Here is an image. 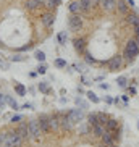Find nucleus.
Segmentation results:
<instances>
[{
  "instance_id": "obj_1",
  "label": "nucleus",
  "mask_w": 139,
  "mask_h": 147,
  "mask_svg": "<svg viewBox=\"0 0 139 147\" xmlns=\"http://www.w3.org/2000/svg\"><path fill=\"white\" fill-rule=\"evenodd\" d=\"M138 55H139L138 42H136V40H128V44L125 45V50H123V58H125L128 63H133Z\"/></svg>"
},
{
  "instance_id": "obj_2",
  "label": "nucleus",
  "mask_w": 139,
  "mask_h": 147,
  "mask_svg": "<svg viewBox=\"0 0 139 147\" xmlns=\"http://www.w3.org/2000/svg\"><path fill=\"white\" fill-rule=\"evenodd\" d=\"M28 128H29V134L32 139H40V134H42V129L39 126V120H31L28 123Z\"/></svg>"
},
{
  "instance_id": "obj_3",
  "label": "nucleus",
  "mask_w": 139,
  "mask_h": 147,
  "mask_svg": "<svg viewBox=\"0 0 139 147\" xmlns=\"http://www.w3.org/2000/svg\"><path fill=\"white\" fill-rule=\"evenodd\" d=\"M107 66H109V71H117L123 66V57H112L109 61H107Z\"/></svg>"
},
{
  "instance_id": "obj_4",
  "label": "nucleus",
  "mask_w": 139,
  "mask_h": 147,
  "mask_svg": "<svg viewBox=\"0 0 139 147\" xmlns=\"http://www.w3.org/2000/svg\"><path fill=\"white\" fill-rule=\"evenodd\" d=\"M7 139H8V142L13 147H20L23 142V138L18 134V131H10V133H7Z\"/></svg>"
},
{
  "instance_id": "obj_5",
  "label": "nucleus",
  "mask_w": 139,
  "mask_h": 147,
  "mask_svg": "<svg viewBox=\"0 0 139 147\" xmlns=\"http://www.w3.org/2000/svg\"><path fill=\"white\" fill-rule=\"evenodd\" d=\"M68 24H70V28H71L73 31H79L81 28H83V20H81L79 15L71 13V16H70V20H68Z\"/></svg>"
},
{
  "instance_id": "obj_6",
  "label": "nucleus",
  "mask_w": 139,
  "mask_h": 147,
  "mask_svg": "<svg viewBox=\"0 0 139 147\" xmlns=\"http://www.w3.org/2000/svg\"><path fill=\"white\" fill-rule=\"evenodd\" d=\"M66 117L73 121L74 125H76V123H79V121L83 120L84 113H83V110H79V108H73V110H70V112L66 113Z\"/></svg>"
},
{
  "instance_id": "obj_7",
  "label": "nucleus",
  "mask_w": 139,
  "mask_h": 147,
  "mask_svg": "<svg viewBox=\"0 0 139 147\" xmlns=\"http://www.w3.org/2000/svg\"><path fill=\"white\" fill-rule=\"evenodd\" d=\"M40 21L45 28H52L53 23H55V15L53 13H44L42 18H40Z\"/></svg>"
},
{
  "instance_id": "obj_8",
  "label": "nucleus",
  "mask_w": 139,
  "mask_h": 147,
  "mask_svg": "<svg viewBox=\"0 0 139 147\" xmlns=\"http://www.w3.org/2000/svg\"><path fill=\"white\" fill-rule=\"evenodd\" d=\"M70 11L73 15H81L83 13V5H81V2L79 0H74V2H71V3L68 5Z\"/></svg>"
},
{
  "instance_id": "obj_9",
  "label": "nucleus",
  "mask_w": 139,
  "mask_h": 147,
  "mask_svg": "<svg viewBox=\"0 0 139 147\" xmlns=\"http://www.w3.org/2000/svg\"><path fill=\"white\" fill-rule=\"evenodd\" d=\"M73 126H74V123L71 120H70L68 117H61L60 118V128L61 129H65V131H70V129H73Z\"/></svg>"
},
{
  "instance_id": "obj_10",
  "label": "nucleus",
  "mask_w": 139,
  "mask_h": 147,
  "mask_svg": "<svg viewBox=\"0 0 139 147\" xmlns=\"http://www.w3.org/2000/svg\"><path fill=\"white\" fill-rule=\"evenodd\" d=\"M100 5H102V8L105 11H113V10L117 8V2L115 0H100Z\"/></svg>"
},
{
  "instance_id": "obj_11",
  "label": "nucleus",
  "mask_w": 139,
  "mask_h": 147,
  "mask_svg": "<svg viewBox=\"0 0 139 147\" xmlns=\"http://www.w3.org/2000/svg\"><path fill=\"white\" fill-rule=\"evenodd\" d=\"M117 8H118V11H120L121 15H125V16L130 13V5H128L126 0H118L117 2Z\"/></svg>"
},
{
  "instance_id": "obj_12",
  "label": "nucleus",
  "mask_w": 139,
  "mask_h": 147,
  "mask_svg": "<svg viewBox=\"0 0 139 147\" xmlns=\"http://www.w3.org/2000/svg\"><path fill=\"white\" fill-rule=\"evenodd\" d=\"M49 118H50V117H45V115H40V118H39V126H40V129H42V133L50 131V123H49Z\"/></svg>"
},
{
  "instance_id": "obj_13",
  "label": "nucleus",
  "mask_w": 139,
  "mask_h": 147,
  "mask_svg": "<svg viewBox=\"0 0 139 147\" xmlns=\"http://www.w3.org/2000/svg\"><path fill=\"white\" fill-rule=\"evenodd\" d=\"M18 134L21 136L23 139H28V138H31V134H29V128H28V125L26 123H21V125L18 126Z\"/></svg>"
},
{
  "instance_id": "obj_14",
  "label": "nucleus",
  "mask_w": 139,
  "mask_h": 147,
  "mask_svg": "<svg viewBox=\"0 0 139 147\" xmlns=\"http://www.w3.org/2000/svg\"><path fill=\"white\" fill-rule=\"evenodd\" d=\"M126 21L130 23L133 28H138V26H139V15L131 13V11H130V13L126 15Z\"/></svg>"
},
{
  "instance_id": "obj_15",
  "label": "nucleus",
  "mask_w": 139,
  "mask_h": 147,
  "mask_svg": "<svg viewBox=\"0 0 139 147\" xmlns=\"http://www.w3.org/2000/svg\"><path fill=\"white\" fill-rule=\"evenodd\" d=\"M73 45L74 49H76V52L83 53L84 49H86V42H84V39H81V37H76V39L73 40Z\"/></svg>"
},
{
  "instance_id": "obj_16",
  "label": "nucleus",
  "mask_w": 139,
  "mask_h": 147,
  "mask_svg": "<svg viewBox=\"0 0 139 147\" xmlns=\"http://www.w3.org/2000/svg\"><path fill=\"white\" fill-rule=\"evenodd\" d=\"M81 2V5H83V13H89L92 10V7L96 5V2L94 0H79Z\"/></svg>"
},
{
  "instance_id": "obj_17",
  "label": "nucleus",
  "mask_w": 139,
  "mask_h": 147,
  "mask_svg": "<svg viewBox=\"0 0 139 147\" xmlns=\"http://www.w3.org/2000/svg\"><path fill=\"white\" fill-rule=\"evenodd\" d=\"M104 133H105V126L104 125H99V123H97V125L92 126V134H94V136L102 138V134H104Z\"/></svg>"
},
{
  "instance_id": "obj_18",
  "label": "nucleus",
  "mask_w": 139,
  "mask_h": 147,
  "mask_svg": "<svg viewBox=\"0 0 139 147\" xmlns=\"http://www.w3.org/2000/svg\"><path fill=\"white\" fill-rule=\"evenodd\" d=\"M102 142H104V146H105V147H110L113 142H115V141H113V138L110 136L109 131H105V133L102 134Z\"/></svg>"
},
{
  "instance_id": "obj_19",
  "label": "nucleus",
  "mask_w": 139,
  "mask_h": 147,
  "mask_svg": "<svg viewBox=\"0 0 139 147\" xmlns=\"http://www.w3.org/2000/svg\"><path fill=\"white\" fill-rule=\"evenodd\" d=\"M49 123H50V129H53V131H57L60 128V118L55 117V115L49 118Z\"/></svg>"
},
{
  "instance_id": "obj_20",
  "label": "nucleus",
  "mask_w": 139,
  "mask_h": 147,
  "mask_svg": "<svg viewBox=\"0 0 139 147\" xmlns=\"http://www.w3.org/2000/svg\"><path fill=\"white\" fill-rule=\"evenodd\" d=\"M42 5L40 0H26V8L28 10H37Z\"/></svg>"
},
{
  "instance_id": "obj_21",
  "label": "nucleus",
  "mask_w": 139,
  "mask_h": 147,
  "mask_svg": "<svg viewBox=\"0 0 139 147\" xmlns=\"http://www.w3.org/2000/svg\"><path fill=\"white\" fill-rule=\"evenodd\" d=\"M117 128H120L118 126V121L115 118H109L107 125H105V131H112V129H117Z\"/></svg>"
},
{
  "instance_id": "obj_22",
  "label": "nucleus",
  "mask_w": 139,
  "mask_h": 147,
  "mask_svg": "<svg viewBox=\"0 0 139 147\" xmlns=\"http://www.w3.org/2000/svg\"><path fill=\"white\" fill-rule=\"evenodd\" d=\"M109 115H107V113H102V112H100V113H97V123H99V125H107V121H109Z\"/></svg>"
},
{
  "instance_id": "obj_23",
  "label": "nucleus",
  "mask_w": 139,
  "mask_h": 147,
  "mask_svg": "<svg viewBox=\"0 0 139 147\" xmlns=\"http://www.w3.org/2000/svg\"><path fill=\"white\" fill-rule=\"evenodd\" d=\"M15 91H16L18 95H26V87L23 86V84H20V82L15 84Z\"/></svg>"
},
{
  "instance_id": "obj_24",
  "label": "nucleus",
  "mask_w": 139,
  "mask_h": 147,
  "mask_svg": "<svg viewBox=\"0 0 139 147\" xmlns=\"http://www.w3.org/2000/svg\"><path fill=\"white\" fill-rule=\"evenodd\" d=\"M87 123L91 126L97 125V113H89V115H87Z\"/></svg>"
},
{
  "instance_id": "obj_25",
  "label": "nucleus",
  "mask_w": 139,
  "mask_h": 147,
  "mask_svg": "<svg viewBox=\"0 0 139 147\" xmlns=\"http://www.w3.org/2000/svg\"><path fill=\"white\" fill-rule=\"evenodd\" d=\"M86 95H87V99L91 100L92 104H99V102H100V99H99V97H97V95L94 94V92H92V91H89V92H87Z\"/></svg>"
},
{
  "instance_id": "obj_26",
  "label": "nucleus",
  "mask_w": 139,
  "mask_h": 147,
  "mask_svg": "<svg viewBox=\"0 0 139 147\" xmlns=\"http://www.w3.org/2000/svg\"><path fill=\"white\" fill-rule=\"evenodd\" d=\"M110 133V136L113 138V141H120L121 139V134H120V128H117V129H112V131H109Z\"/></svg>"
},
{
  "instance_id": "obj_27",
  "label": "nucleus",
  "mask_w": 139,
  "mask_h": 147,
  "mask_svg": "<svg viewBox=\"0 0 139 147\" xmlns=\"http://www.w3.org/2000/svg\"><path fill=\"white\" fill-rule=\"evenodd\" d=\"M7 104H8L11 108H15V110H20V105L16 104V100H15V99H11L10 95H7Z\"/></svg>"
},
{
  "instance_id": "obj_28",
  "label": "nucleus",
  "mask_w": 139,
  "mask_h": 147,
  "mask_svg": "<svg viewBox=\"0 0 139 147\" xmlns=\"http://www.w3.org/2000/svg\"><path fill=\"white\" fill-rule=\"evenodd\" d=\"M117 84L120 87H126V86H128V79H126L125 76H118V78H117Z\"/></svg>"
},
{
  "instance_id": "obj_29",
  "label": "nucleus",
  "mask_w": 139,
  "mask_h": 147,
  "mask_svg": "<svg viewBox=\"0 0 139 147\" xmlns=\"http://www.w3.org/2000/svg\"><path fill=\"white\" fill-rule=\"evenodd\" d=\"M39 89H40V92H45V94H49L50 92V89H49V84L45 81H40L39 82Z\"/></svg>"
},
{
  "instance_id": "obj_30",
  "label": "nucleus",
  "mask_w": 139,
  "mask_h": 147,
  "mask_svg": "<svg viewBox=\"0 0 139 147\" xmlns=\"http://www.w3.org/2000/svg\"><path fill=\"white\" fill-rule=\"evenodd\" d=\"M0 68H2V69H5V71H7V69L10 68V63H8V61H7V60L3 58V55H0Z\"/></svg>"
},
{
  "instance_id": "obj_31",
  "label": "nucleus",
  "mask_w": 139,
  "mask_h": 147,
  "mask_svg": "<svg viewBox=\"0 0 139 147\" xmlns=\"http://www.w3.org/2000/svg\"><path fill=\"white\" fill-rule=\"evenodd\" d=\"M34 58H36V60H39V61H44V60H45V53H44L42 50H36V52H34Z\"/></svg>"
},
{
  "instance_id": "obj_32",
  "label": "nucleus",
  "mask_w": 139,
  "mask_h": 147,
  "mask_svg": "<svg viewBox=\"0 0 139 147\" xmlns=\"http://www.w3.org/2000/svg\"><path fill=\"white\" fill-rule=\"evenodd\" d=\"M58 5H61V0H47L49 8H55V7H58Z\"/></svg>"
},
{
  "instance_id": "obj_33",
  "label": "nucleus",
  "mask_w": 139,
  "mask_h": 147,
  "mask_svg": "<svg viewBox=\"0 0 139 147\" xmlns=\"http://www.w3.org/2000/svg\"><path fill=\"white\" fill-rule=\"evenodd\" d=\"M24 60H26V57L24 55H18V53L10 57V61H24Z\"/></svg>"
},
{
  "instance_id": "obj_34",
  "label": "nucleus",
  "mask_w": 139,
  "mask_h": 147,
  "mask_svg": "<svg viewBox=\"0 0 139 147\" xmlns=\"http://www.w3.org/2000/svg\"><path fill=\"white\" fill-rule=\"evenodd\" d=\"M55 66L57 68H66V61L63 58H57L55 60Z\"/></svg>"
},
{
  "instance_id": "obj_35",
  "label": "nucleus",
  "mask_w": 139,
  "mask_h": 147,
  "mask_svg": "<svg viewBox=\"0 0 139 147\" xmlns=\"http://www.w3.org/2000/svg\"><path fill=\"white\" fill-rule=\"evenodd\" d=\"M58 42H60V44H65L66 42V32H65V31H61L60 34H58Z\"/></svg>"
},
{
  "instance_id": "obj_36",
  "label": "nucleus",
  "mask_w": 139,
  "mask_h": 147,
  "mask_svg": "<svg viewBox=\"0 0 139 147\" xmlns=\"http://www.w3.org/2000/svg\"><path fill=\"white\" fill-rule=\"evenodd\" d=\"M84 53H86V61H87V63H96V61H97L89 52H84Z\"/></svg>"
},
{
  "instance_id": "obj_37",
  "label": "nucleus",
  "mask_w": 139,
  "mask_h": 147,
  "mask_svg": "<svg viewBox=\"0 0 139 147\" xmlns=\"http://www.w3.org/2000/svg\"><path fill=\"white\" fill-rule=\"evenodd\" d=\"M5 105H7V95L0 94V108H3Z\"/></svg>"
},
{
  "instance_id": "obj_38",
  "label": "nucleus",
  "mask_w": 139,
  "mask_h": 147,
  "mask_svg": "<svg viewBox=\"0 0 139 147\" xmlns=\"http://www.w3.org/2000/svg\"><path fill=\"white\" fill-rule=\"evenodd\" d=\"M37 73H39V74H45V73H47V66H45V65H39V66H37Z\"/></svg>"
},
{
  "instance_id": "obj_39",
  "label": "nucleus",
  "mask_w": 139,
  "mask_h": 147,
  "mask_svg": "<svg viewBox=\"0 0 139 147\" xmlns=\"http://www.w3.org/2000/svg\"><path fill=\"white\" fill-rule=\"evenodd\" d=\"M76 104H78L79 107H83V108H87V104L84 102V100H81V99H76Z\"/></svg>"
},
{
  "instance_id": "obj_40",
  "label": "nucleus",
  "mask_w": 139,
  "mask_h": 147,
  "mask_svg": "<svg viewBox=\"0 0 139 147\" xmlns=\"http://www.w3.org/2000/svg\"><path fill=\"white\" fill-rule=\"evenodd\" d=\"M21 120H23L21 115H13V117H11V121H13V123H18V121H21Z\"/></svg>"
},
{
  "instance_id": "obj_41",
  "label": "nucleus",
  "mask_w": 139,
  "mask_h": 147,
  "mask_svg": "<svg viewBox=\"0 0 139 147\" xmlns=\"http://www.w3.org/2000/svg\"><path fill=\"white\" fill-rule=\"evenodd\" d=\"M105 102H107L109 105H112L113 104V99H112V97H105Z\"/></svg>"
},
{
  "instance_id": "obj_42",
  "label": "nucleus",
  "mask_w": 139,
  "mask_h": 147,
  "mask_svg": "<svg viewBox=\"0 0 139 147\" xmlns=\"http://www.w3.org/2000/svg\"><path fill=\"white\" fill-rule=\"evenodd\" d=\"M100 89H104V91H109V84H100Z\"/></svg>"
},
{
  "instance_id": "obj_43",
  "label": "nucleus",
  "mask_w": 139,
  "mask_h": 147,
  "mask_svg": "<svg viewBox=\"0 0 139 147\" xmlns=\"http://www.w3.org/2000/svg\"><path fill=\"white\" fill-rule=\"evenodd\" d=\"M21 108H26V110H28V108H32V105H31V104H24Z\"/></svg>"
},
{
  "instance_id": "obj_44",
  "label": "nucleus",
  "mask_w": 139,
  "mask_h": 147,
  "mask_svg": "<svg viewBox=\"0 0 139 147\" xmlns=\"http://www.w3.org/2000/svg\"><path fill=\"white\" fill-rule=\"evenodd\" d=\"M130 92H131V95H136V89H134V87H130Z\"/></svg>"
},
{
  "instance_id": "obj_45",
  "label": "nucleus",
  "mask_w": 139,
  "mask_h": 147,
  "mask_svg": "<svg viewBox=\"0 0 139 147\" xmlns=\"http://www.w3.org/2000/svg\"><path fill=\"white\" fill-rule=\"evenodd\" d=\"M126 2H128V5H130V7H134V0H126Z\"/></svg>"
},
{
  "instance_id": "obj_46",
  "label": "nucleus",
  "mask_w": 139,
  "mask_h": 147,
  "mask_svg": "<svg viewBox=\"0 0 139 147\" xmlns=\"http://www.w3.org/2000/svg\"><path fill=\"white\" fill-rule=\"evenodd\" d=\"M81 131H83V133L86 134V133H87V126H81Z\"/></svg>"
},
{
  "instance_id": "obj_47",
  "label": "nucleus",
  "mask_w": 139,
  "mask_h": 147,
  "mask_svg": "<svg viewBox=\"0 0 139 147\" xmlns=\"http://www.w3.org/2000/svg\"><path fill=\"white\" fill-rule=\"evenodd\" d=\"M134 40L138 42V45H139V32H136V39H134Z\"/></svg>"
},
{
  "instance_id": "obj_48",
  "label": "nucleus",
  "mask_w": 139,
  "mask_h": 147,
  "mask_svg": "<svg viewBox=\"0 0 139 147\" xmlns=\"http://www.w3.org/2000/svg\"><path fill=\"white\" fill-rule=\"evenodd\" d=\"M110 147H120V146H117V144H112V146H110Z\"/></svg>"
},
{
  "instance_id": "obj_49",
  "label": "nucleus",
  "mask_w": 139,
  "mask_h": 147,
  "mask_svg": "<svg viewBox=\"0 0 139 147\" xmlns=\"http://www.w3.org/2000/svg\"><path fill=\"white\" fill-rule=\"evenodd\" d=\"M138 129H139V123H138Z\"/></svg>"
}]
</instances>
